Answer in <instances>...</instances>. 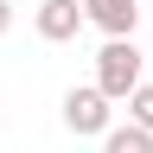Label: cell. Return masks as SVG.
<instances>
[{
  "mask_svg": "<svg viewBox=\"0 0 153 153\" xmlns=\"http://www.w3.org/2000/svg\"><path fill=\"white\" fill-rule=\"evenodd\" d=\"M83 19H89L96 32H108V38H134L140 7H134V0H83Z\"/></svg>",
  "mask_w": 153,
  "mask_h": 153,
  "instance_id": "4",
  "label": "cell"
},
{
  "mask_svg": "<svg viewBox=\"0 0 153 153\" xmlns=\"http://www.w3.org/2000/svg\"><path fill=\"white\" fill-rule=\"evenodd\" d=\"M102 153H153V134H140V128H108L102 134Z\"/></svg>",
  "mask_w": 153,
  "mask_h": 153,
  "instance_id": "5",
  "label": "cell"
},
{
  "mask_svg": "<svg viewBox=\"0 0 153 153\" xmlns=\"http://www.w3.org/2000/svg\"><path fill=\"white\" fill-rule=\"evenodd\" d=\"M134 7H140V0H134Z\"/></svg>",
  "mask_w": 153,
  "mask_h": 153,
  "instance_id": "8",
  "label": "cell"
},
{
  "mask_svg": "<svg viewBox=\"0 0 153 153\" xmlns=\"http://www.w3.org/2000/svg\"><path fill=\"white\" fill-rule=\"evenodd\" d=\"M140 64H147V57H140V45H134V38H108V45L96 51V89H102L108 102H128V96L147 83Z\"/></svg>",
  "mask_w": 153,
  "mask_h": 153,
  "instance_id": "1",
  "label": "cell"
},
{
  "mask_svg": "<svg viewBox=\"0 0 153 153\" xmlns=\"http://www.w3.org/2000/svg\"><path fill=\"white\" fill-rule=\"evenodd\" d=\"M108 115H115V108H108V96L96 89V83H83V89L64 96V128H70V134H108V128H115Z\"/></svg>",
  "mask_w": 153,
  "mask_h": 153,
  "instance_id": "2",
  "label": "cell"
},
{
  "mask_svg": "<svg viewBox=\"0 0 153 153\" xmlns=\"http://www.w3.org/2000/svg\"><path fill=\"white\" fill-rule=\"evenodd\" d=\"M13 32V0H0V38Z\"/></svg>",
  "mask_w": 153,
  "mask_h": 153,
  "instance_id": "7",
  "label": "cell"
},
{
  "mask_svg": "<svg viewBox=\"0 0 153 153\" xmlns=\"http://www.w3.org/2000/svg\"><path fill=\"white\" fill-rule=\"evenodd\" d=\"M128 128H140V134H153V83H140L128 96Z\"/></svg>",
  "mask_w": 153,
  "mask_h": 153,
  "instance_id": "6",
  "label": "cell"
},
{
  "mask_svg": "<svg viewBox=\"0 0 153 153\" xmlns=\"http://www.w3.org/2000/svg\"><path fill=\"white\" fill-rule=\"evenodd\" d=\"M32 26H38L45 45H64V38H76L89 19H83V0H45V7L32 13Z\"/></svg>",
  "mask_w": 153,
  "mask_h": 153,
  "instance_id": "3",
  "label": "cell"
}]
</instances>
